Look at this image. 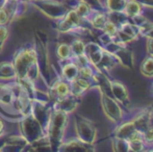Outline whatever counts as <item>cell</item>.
Wrapping results in <instances>:
<instances>
[{
	"label": "cell",
	"mask_w": 153,
	"mask_h": 152,
	"mask_svg": "<svg viewBox=\"0 0 153 152\" xmlns=\"http://www.w3.org/2000/svg\"><path fill=\"white\" fill-rule=\"evenodd\" d=\"M12 63L16 72V80L36 83L41 78L33 44H25L19 47L13 55Z\"/></svg>",
	"instance_id": "6da1fadb"
},
{
	"label": "cell",
	"mask_w": 153,
	"mask_h": 152,
	"mask_svg": "<svg viewBox=\"0 0 153 152\" xmlns=\"http://www.w3.org/2000/svg\"><path fill=\"white\" fill-rule=\"evenodd\" d=\"M23 90H25L24 87L16 79L0 82V117L7 121H19L18 116L14 110V102Z\"/></svg>",
	"instance_id": "7a4b0ae2"
},
{
	"label": "cell",
	"mask_w": 153,
	"mask_h": 152,
	"mask_svg": "<svg viewBox=\"0 0 153 152\" xmlns=\"http://www.w3.org/2000/svg\"><path fill=\"white\" fill-rule=\"evenodd\" d=\"M33 46L36 53V61H38L39 69H40L41 79L44 81V85L48 87L52 80L53 67L50 63V57L48 52V40L45 33L36 30L34 35Z\"/></svg>",
	"instance_id": "3957f363"
},
{
	"label": "cell",
	"mask_w": 153,
	"mask_h": 152,
	"mask_svg": "<svg viewBox=\"0 0 153 152\" xmlns=\"http://www.w3.org/2000/svg\"><path fill=\"white\" fill-rule=\"evenodd\" d=\"M69 114L59 110H51L50 118H49L48 125H47L46 131L47 136L50 142L52 151H57V148L64 141L65 131L68 126Z\"/></svg>",
	"instance_id": "277c9868"
},
{
	"label": "cell",
	"mask_w": 153,
	"mask_h": 152,
	"mask_svg": "<svg viewBox=\"0 0 153 152\" xmlns=\"http://www.w3.org/2000/svg\"><path fill=\"white\" fill-rule=\"evenodd\" d=\"M20 134L27 141L28 144L41 140L47 136V131L40 124V122L30 114L22 117L18 121Z\"/></svg>",
	"instance_id": "5b68a950"
},
{
	"label": "cell",
	"mask_w": 153,
	"mask_h": 152,
	"mask_svg": "<svg viewBox=\"0 0 153 152\" xmlns=\"http://www.w3.org/2000/svg\"><path fill=\"white\" fill-rule=\"evenodd\" d=\"M30 4L47 17L54 20L62 18L71 8L68 3L59 0H36Z\"/></svg>",
	"instance_id": "8992f818"
},
{
	"label": "cell",
	"mask_w": 153,
	"mask_h": 152,
	"mask_svg": "<svg viewBox=\"0 0 153 152\" xmlns=\"http://www.w3.org/2000/svg\"><path fill=\"white\" fill-rule=\"evenodd\" d=\"M76 136L87 144H94L97 138V128L94 122L80 115H75Z\"/></svg>",
	"instance_id": "52a82bcc"
},
{
	"label": "cell",
	"mask_w": 153,
	"mask_h": 152,
	"mask_svg": "<svg viewBox=\"0 0 153 152\" xmlns=\"http://www.w3.org/2000/svg\"><path fill=\"white\" fill-rule=\"evenodd\" d=\"M85 23L89 22L87 20L81 19L77 15V13L71 7L62 18L56 20L54 24V28L61 33H69L72 29L81 26V25H85Z\"/></svg>",
	"instance_id": "ba28073f"
},
{
	"label": "cell",
	"mask_w": 153,
	"mask_h": 152,
	"mask_svg": "<svg viewBox=\"0 0 153 152\" xmlns=\"http://www.w3.org/2000/svg\"><path fill=\"white\" fill-rule=\"evenodd\" d=\"M56 73V72H55ZM47 93L49 96L50 102H54L71 94L70 82L59 76V73L55 74V77L51 80L50 85L47 87Z\"/></svg>",
	"instance_id": "9c48e42d"
},
{
	"label": "cell",
	"mask_w": 153,
	"mask_h": 152,
	"mask_svg": "<svg viewBox=\"0 0 153 152\" xmlns=\"http://www.w3.org/2000/svg\"><path fill=\"white\" fill-rule=\"evenodd\" d=\"M101 105L104 114L111 122H114L116 125L121 123L123 120V110L120 103L115 98L101 93Z\"/></svg>",
	"instance_id": "30bf717a"
},
{
	"label": "cell",
	"mask_w": 153,
	"mask_h": 152,
	"mask_svg": "<svg viewBox=\"0 0 153 152\" xmlns=\"http://www.w3.org/2000/svg\"><path fill=\"white\" fill-rule=\"evenodd\" d=\"M52 106L51 102L46 99L33 98L31 103V115L40 122V124L46 129L50 118Z\"/></svg>",
	"instance_id": "8fae6325"
},
{
	"label": "cell",
	"mask_w": 153,
	"mask_h": 152,
	"mask_svg": "<svg viewBox=\"0 0 153 152\" xmlns=\"http://www.w3.org/2000/svg\"><path fill=\"white\" fill-rule=\"evenodd\" d=\"M28 144L21 134H12L1 140L0 139V152H22Z\"/></svg>",
	"instance_id": "7c38bea8"
},
{
	"label": "cell",
	"mask_w": 153,
	"mask_h": 152,
	"mask_svg": "<svg viewBox=\"0 0 153 152\" xmlns=\"http://www.w3.org/2000/svg\"><path fill=\"white\" fill-rule=\"evenodd\" d=\"M94 144H87L78 138H69L61 143L57 152H93L95 151Z\"/></svg>",
	"instance_id": "4fadbf2b"
},
{
	"label": "cell",
	"mask_w": 153,
	"mask_h": 152,
	"mask_svg": "<svg viewBox=\"0 0 153 152\" xmlns=\"http://www.w3.org/2000/svg\"><path fill=\"white\" fill-rule=\"evenodd\" d=\"M139 36H140V28L137 25H134L133 23H131L128 20L118 27V33L116 38L120 42L127 44V43L137 40L139 38Z\"/></svg>",
	"instance_id": "5bb4252c"
},
{
	"label": "cell",
	"mask_w": 153,
	"mask_h": 152,
	"mask_svg": "<svg viewBox=\"0 0 153 152\" xmlns=\"http://www.w3.org/2000/svg\"><path fill=\"white\" fill-rule=\"evenodd\" d=\"M81 103V96H76L73 94H69L68 96L51 102V106L53 110H59L67 114H71L75 110V108Z\"/></svg>",
	"instance_id": "9a60e30c"
},
{
	"label": "cell",
	"mask_w": 153,
	"mask_h": 152,
	"mask_svg": "<svg viewBox=\"0 0 153 152\" xmlns=\"http://www.w3.org/2000/svg\"><path fill=\"white\" fill-rule=\"evenodd\" d=\"M59 76L66 79L67 81L71 82L74 80L76 77H78L79 67L76 65L74 59L71 57L69 59H64V61H59Z\"/></svg>",
	"instance_id": "2e32d148"
},
{
	"label": "cell",
	"mask_w": 153,
	"mask_h": 152,
	"mask_svg": "<svg viewBox=\"0 0 153 152\" xmlns=\"http://www.w3.org/2000/svg\"><path fill=\"white\" fill-rule=\"evenodd\" d=\"M111 85L113 97L125 108H128L129 103H130V99H129V94L126 87L119 80H111Z\"/></svg>",
	"instance_id": "e0dca14e"
},
{
	"label": "cell",
	"mask_w": 153,
	"mask_h": 152,
	"mask_svg": "<svg viewBox=\"0 0 153 152\" xmlns=\"http://www.w3.org/2000/svg\"><path fill=\"white\" fill-rule=\"evenodd\" d=\"M103 53H104V49L100 44L94 41H90L87 43L85 46V54L89 59L90 64L93 67H96L97 64L100 62L101 57H102Z\"/></svg>",
	"instance_id": "ac0fdd59"
},
{
	"label": "cell",
	"mask_w": 153,
	"mask_h": 152,
	"mask_svg": "<svg viewBox=\"0 0 153 152\" xmlns=\"http://www.w3.org/2000/svg\"><path fill=\"white\" fill-rule=\"evenodd\" d=\"M137 131L134 125H133L132 120L130 121H126L124 123H119L117 124V127L114 129V131L111 132V134L109 136V138H120L124 139V140H129L131 136Z\"/></svg>",
	"instance_id": "d6986e66"
},
{
	"label": "cell",
	"mask_w": 153,
	"mask_h": 152,
	"mask_svg": "<svg viewBox=\"0 0 153 152\" xmlns=\"http://www.w3.org/2000/svg\"><path fill=\"white\" fill-rule=\"evenodd\" d=\"M118 64H119V62H118L117 57H116L115 55H113V54H111V53L104 51V53H103L100 62L97 64V66L95 67V69H96L97 71L101 72V73L106 74V75L108 76V73L111 72V70L114 69Z\"/></svg>",
	"instance_id": "ffe728a7"
},
{
	"label": "cell",
	"mask_w": 153,
	"mask_h": 152,
	"mask_svg": "<svg viewBox=\"0 0 153 152\" xmlns=\"http://www.w3.org/2000/svg\"><path fill=\"white\" fill-rule=\"evenodd\" d=\"M71 85V94L76 96H82L88 90L95 87L94 80H89V79L81 78V77H76L73 81L70 82Z\"/></svg>",
	"instance_id": "44dd1931"
},
{
	"label": "cell",
	"mask_w": 153,
	"mask_h": 152,
	"mask_svg": "<svg viewBox=\"0 0 153 152\" xmlns=\"http://www.w3.org/2000/svg\"><path fill=\"white\" fill-rule=\"evenodd\" d=\"M114 55L117 57L119 64H121L123 67L128 68V69H131V70L133 69L132 51H131L130 49L126 46V45H124L122 48H120Z\"/></svg>",
	"instance_id": "7402d4cb"
},
{
	"label": "cell",
	"mask_w": 153,
	"mask_h": 152,
	"mask_svg": "<svg viewBox=\"0 0 153 152\" xmlns=\"http://www.w3.org/2000/svg\"><path fill=\"white\" fill-rule=\"evenodd\" d=\"M107 12L106 10H93L92 15L88 19V22L94 27L95 29L101 31L107 22Z\"/></svg>",
	"instance_id": "603a6c76"
},
{
	"label": "cell",
	"mask_w": 153,
	"mask_h": 152,
	"mask_svg": "<svg viewBox=\"0 0 153 152\" xmlns=\"http://www.w3.org/2000/svg\"><path fill=\"white\" fill-rule=\"evenodd\" d=\"M148 106H146L145 108H142L137 115L134 116V118L132 119L133 125H134L135 129L137 131L143 133L148 127H149V120H148Z\"/></svg>",
	"instance_id": "cb8c5ba5"
},
{
	"label": "cell",
	"mask_w": 153,
	"mask_h": 152,
	"mask_svg": "<svg viewBox=\"0 0 153 152\" xmlns=\"http://www.w3.org/2000/svg\"><path fill=\"white\" fill-rule=\"evenodd\" d=\"M129 143V150L133 151V152H142V151H146V143L144 141L143 138V133L140 131H135L132 136L129 138L128 140Z\"/></svg>",
	"instance_id": "d4e9b609"
},
{
	"label": "cell",
	"mask_w": 153,
	"mask_h": 152,
	"mask_svg": "<svg viewBox=\"0 0 153 152\" xmlns=\"http://www.w3.org/2000/svg\"><path fill=\"white\" fill-rule=\"evenodd\" d=\"M16 77V72L12 61H4L0 63V81L12 80Z\"/></svg>",
	"instance_id": "484cf974"
},
{
	"label": "cell",
	"mask_w": 153,
	"mask_h": 152,
	"mask_svg": "<svg viewBox=\"0 0 153 152\" xmlns=\"http://www.w3.org/2000/svg\"><path fill=\"white\" fill-rule=\"evenodd\" d=\"M70 7H72L81 19L87 20V21L93 13V10L88 5V4H85V2H82V1H79V0L76 2V3L72 4V5L70 4Z\"/></svg>",
	"instance_id": "4316f807"
},
{
	"label": "cell",
	"mask_w": 153,
	"mask_h": 152,
	"mask_svg": "<svg viewBox=\"0 0 153 152\" xmlns=\"http://www.w3.org/2000/svg\"><path fill=\"white\" fill-rule=\"evenodd\" d=\"M124 14L128 18L135 16V15L143 14V5L135 0H127V3L124 8Z\"/></svg>",
	"instance_id": "83f0119b"
},
{
	"label": "cell",
	"mask_w": 153,
	"mask_h": 152,
	"mask_svg": "<svg viewBox=\"0 0 153 152\" xmlns=\"http://www.w3.org/2000/svg\"><path fill=\"white\" fill-rule=\"evenodd\" d=\"M55 54H56L59 61L71 59L72 57V51H71L70 44H67V43L59 44L56 47V50H55Z\"/></svg>",
	"instance_id": "f1b7e54d"
},
{
	"label": "cell",
	"mask_w": 153,
	"mask_h": 152,
	"mask_svg": "<svg viewBox=\"0 0 153 152\" xmlns=\"http://www.w3.org/2000/svg\"><path fill=\"white\" fill-rule=\"evenodd\" d=\"M127 0H105L106 12H124Z\"/></svg>",
	"instance_id": "f546056e"
},
{
	"label": "cell",
	"mask_w": 153,
	"mask_h": 152,
	"mask_svg": "<svg viewBox=\"0 0 153 152\" xmlns=\"http://www.w3.org/2000/svg\"><path fill=\"white\" fill-rule=\"evenodd\" d=\"M140 71L146 77H153V57L148 55L143 59L140 66Z\"/></svg>",
	"instance_id": "4dcf8cb0"
},
{
	"label": "cell",
	"mask_w": 153,
	"mask_h": 152,
	"mask_svg": "<svg viewBox=\"0 0 153 152\" xmlns=\"http://www.w3.org/2000/svg\"><path fill=\"white\" fill-rule=\"evenodd\" d=\"M107 19L118 27L129 20V18L124 14V12H107Z\"/></svg>",
	"instance_id": "1f68e13d"
},
{
	"label": "cell",
	"mask_w": 153,
	"mask_h": 152,
	"mask_svg": "<svg viewBox=\"0 0 153 152\" xmlns=\"http://www.w3.org/2000/svg\"><path fill=\"white\" fill-rule=\"evenodd\" d=\"M85 42L81 40L80 38H76L72 41V43L70 44L71 51H72V57L78 56L85 53Z\"/></svg>",
	"instance_id": "d6a6232c"
},
{
	"label": "cell",
	"mask_w": 153,
	"mask_h": 152,
	"mask_svg": "<svg viewBox=\"0 0 153 152\" xmlns=\"http://www.w3.org/2000/svg\"><path fill=\"white\" fill-rule=\"evenodd\" d=\"M113 139V150L116 152H129V143L127 140L120 138Z\"/></svg>",
	"instance_id": "836d02e7"
},
{
	"label": "cell",
	"mask_w": 153,
	"mask_h": 152,
	"mask_svg": "<svg viewBox=\"0 0 153 152\" xmlns=\"http://www.w3.org/2000/svg\"><path fill=\"white\" fill-rule=\"evenodd\" d=\"M95 71H96V69L93 67L91 64L87 66H83V67L79 68L78 77L89 79V80H93V76H94V74H95Z\"/></svg>",
	"instance_id": "e575fe53"
},
{
	"label": "cell",
	"mask_w": 153,
	"mask_h": 152,
	"mask_svg": "<svg viewBox=\"0 0 153 152\" xmlns=\"http://www.w3.org/2000/svg\"><path fill=\"white\" fill-rule=\"evenodd\" d=\"M140 36L141 37L153 39V23L148 21L145 25L140 27Z\"/></svg>",
	"instance_id": "d590c367"
},
{
	"label": "cell",
	"mask_w": 153,
	"mask_h": 152,
	"mask_svg": "<svg viewBox=\"0 0 153 152\" xmlns=\"http://www.w3.org/2000/svg\"><path fill=\"white\" fill-rule=\"evenodd\" d=\"M101 31L111 36V37H116V36H117V33H118V26L114 24L113 22L107 20V22L105 23L104 27H103V29Z\"/></svg>",
	"instance_id": "8d00e7d4"
},
{
	"label": "cell",
	"mask_w": 153,
	"mask_h": 152,
	"mask_svg": "<svg viewBox=\"0 0 153 152\" xmlns=\"http://www.w3.org/2000/svg\"><path fill=\"white\" fill-rule=\"evenodd\" d=\"M129 21H130L131 23H133L134 25H137L140 28V27H142L143 25H145L149 20H147V18H146L143 14H139V15H135V16L130 17Z\"/></svg>",
	"instance_id": "74e56055"
},
{
	"label": "cell",
	"mask_w": 153,
	"mask_h": 152,
	"mask_svg": "<svg viewBox=\"0 0 153 152\" xmlns=\"http://www.w3.org/2000/svg\"><path fill=\"white\" fill-rule=\"evenodd\" d=\"M79 1L85 2L93 10H105V6L103 5L100 0H79Z\"/></svg>",
	"instance_id": "f35d334b"
},
{
	"label": "cell",
	"mask_w": 153,
	"mask_h": 152,
	"mask_svg": "<svg viewBox=\"0 0 153 152\" xmlns=\"http://www.w3.org/2000/svg\"><path fill=\"white\" fill-rule=\"evenodd\" d=\"M8 33L10 31H8L7 25H0V51H1L6 39L8 38Z\"/></svg>",
	"instance_id": "ab89813d"
},
{
	"label": "cell",
	"mask_w": 153,
	"mask_h": 152,
	"mask_svg": "<svg viewBox=\"0 0 153 152\" xmlns=\"http://www.w3.org/2000/svg\"><path fill=\"white\" fill-rule=\"evenodd\" d=\"M143 138L146 144L152 145L153 144V128L148 127L145 131L143 132Z\"/></svg>",
	"instance_id": "60d3db41"
},
{
	"label": "cell",
	"mask_w": 153,
	"mask_h": 152,
	"mask_svg": "<svg viewBox=\"0 0 153 152\" xmlns=\"http://www.w3.org/2000/svg\"><path fill=\"white\" fill-rule=\"evenodd\" d=\"M146 50H147L148 55L153 57V39L147 38V41H146Z\"/></svg>",
	"instance_id": "b9f144b4"
},
{
	"label": "cell",
	"mask_w": 153,
	"mask_h": 152,
	"mask_svg": "<svg viewBox=\"0 0 153 152\" xmlns=\"http://www.w3.org/2000/svg\"><path fill=\"white\" fill-rule=\"evenodd\" d=\"M148 120H149V127L153 128V103L148 105Z\"/></svg>",
	"instance_id": "7bdbcfd3"
},
{
	"label": "cell",
	"mask_w": 153,
	"mask_h": 152,
	"mask_svg": "<svg viewBox=\"0 0 153 152\" xmlns=\"http://www.w3.org/2000/svg\"><path fill=\"white\" fill-rule=\"evenodd\" d=\"M140 4L143 6H147V7H153V0H135Z\"/></svg>",
	"instance_id": "ee69618b"
},
{
	"label": "cell",
	"mask_w": 153,
	"mask_h": 152,
	"mask_svg": "<svg viewBox=\"0 0 153 152\" xmlns=\"http://www.w3.org/2000/svg\"><path fill=\"white\" fill-rule=\"evenodd\" d=\"M4 131H5V124H4L2 118L0 117V138L4 134Z\"/></svg>",
	"instance_id": "f6af8a7d"
},
{
	"label": "cell",
	"mask_w": 153,
	"mask_h": 152,
	"mask_svg": "<svg viewBox=\"0 0 153 152\" xmlns=\"http://www.w3.org/2000/svg\"><path fill=\"white\" fill-rule=\"evenodd\" d=\"M23 2H26V3H28V4H30L32 3L33 1H36V0H22Z\"/></svg>",
	"instance_id": "bcb514c9"
},
{
	"label": "cell",
	"mask_w": 153,
	"mask_h": 152,
	"mask_svg": "<svg viewBox=\"0 0 153 152\" xmlns=\"http://www.w3.org/2000/svg\"><path fill=\"white\" fill-rule=\"evenodd\" d=\"M6 2V0H0V6H2Z\"/></svg>",
	"instance_id": "7dc6e473"
},
{
	"label": "cell",
	"mask_w": 153,
	"mask_h": 152,
	"mask_svg": "<svg viewBox=\"0 0 153 152\" xmlns=\"http://www.w3.org/2000/svg\"><path fill=\"white\" fill-rule=\"evenodd\" d=\"M7 2H18V1H20V0H6Z\"/></svg>",
	"instance_id": "c3c4849f"
},
{
	"label": "cell",
	"mask_w": 153,
	"mask_h": 152,
	"mask_svg": "<svg viewBox=\"0 0 153 152\" xmlns=\"http://www.w3.org/2000/svg\"><path fill=\"white\" fill-rule=\"evenodd\" d=\"M151 91H152V94H153V82H152V85H151Z\"/></svg>",
	"instance_id": "681fc988"
},
{
	"label": "cell",
	"mask_w": 153,
	"mask_h": 152,
	"mask_svg": "<svg viewBox=\"0 0 153 152\" xmlns=\"http://www.w3.org/2000/svg\"><path fill=\"white\" fill-rule=\"evenodd\" d=\"M152 145H153V144H152ZM151 151H153V149H152V150H151Z\"/></svg>",
	"instance_id": "f907efd6"
}]
</instances>
